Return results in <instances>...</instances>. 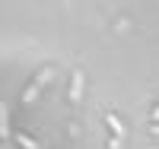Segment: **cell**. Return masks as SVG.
Here are the masks:
<instances>
[{"instance_id":"obj_1","label":"cell","mask_w":159,"mask_h":149,"mask_svg":"<svg viewBox=\"0 0 159 149\" xmlns=\"http://www.w3.org/2000/svg\"><path fill=\"white\" fill-rule=\"evenodd\" d=\"M48 76H51V67H42V70H38V76L32 79V86H29V89L22 92V102H32V99L38 95V92H42V83H45Z\"/></svg>"},{"instance_id":"obj_2","label":"cell","mask_w":159,"mask_h":149,"mask_svg":"<svg viewBox=\"0 0 159 149\" xmlns=\"http://www.w3.org/2000/svg\"><path fill=\"white\" fill-rule=\"evenodd\" d=\"M10 137V114H7V105L0 102V140Z\"/></svg>"},{"instance_id":"obj_3","label":"cell","mask_w":159,"mask_h":149,"mask_svg":"<svg viewBox=\"0 0 159 149\" xmlns=\"http://www.w3.org/2000/svg\"><path fill=\"white\" fill-rule=\"evenodd\" d=\"M108 124H111V130L118 133V137H121V124H118V121H115V114H108Z\"/></svg>"},{"instance_id":"obj_4","label":"cell","mask_w":159,"mask_h":149,"mask_svg":"<svg viewBox=\"0 0 159 149\" xmlns=\"http://www.w3.org/2000/svg\"><path fill=\"white\" fill-rule=\"evenodd\" d=\"M19 143H22L25 149H35V146H38V143H35V140H29V137H19Z\"/></svg>"}]
</instances>
